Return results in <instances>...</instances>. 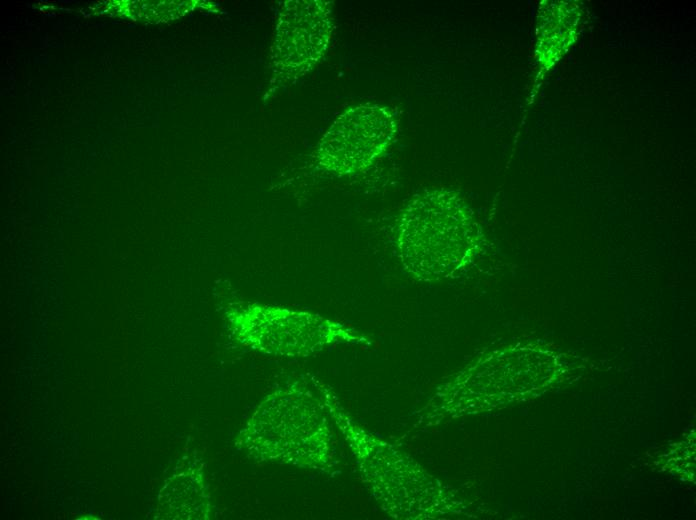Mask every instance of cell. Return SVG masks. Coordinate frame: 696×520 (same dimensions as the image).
<instances>
[{
	"label": "cell",
	"mask_w": 696,
	"mask_h": 520,
	"mask_svg": "<svg viewBox=\"0 0 696 520\" xmlns=\"http://www.w3.org/2000/svg\"><path fill=\"white\" fill-rule=\"evenodd\" d=\"M477 236L459 195L446 188L415 194L402 211L396 250L405 271L435 282L459 275L473 257Z\"/></svg>",
	"instance_id": "cell-1"
},
{
	"label": "cell",
	"mask_w": 696,
	"mask_h": 520,
	"mask_svg": "<svg viewBox=\"0 0 696 520\" xmlns=\"http://www.w3.org/2000/svg\"><path fill=\"white\" fill-rule=\"evenodd\" d=\"M329 429L303 381L279 384L259 403L235 445L253 460L321 469L329 460Z\"/></svg>",
	"instance_id": "cell-2"
},
{
	"label": "cell",
	"mask_w": 696,
	"mask_h": 520,
	"mask_svg": "<svg viewBox=\"0 0 696 520\" xmlns=\"http://www.w3.org/2000/svg\"><path fill=\"white\" fill-rule=\"evenodd\" d=\"M225 317L238 343L271 356L306 357L336 343H368L353 328L303 309L233 300Z\"/></svg>",
	"instance_id": "cell-3"
},
{
	"label": "cell",
	"mask_w": 696,
	"mask_h": 520,
	"mask_svg": "<svg viewBox=\"0 0 696 520\" xmlns=\"http://www.w3.org/2000/svg\"><path fill=\"white\" fill-rule=\"evenodd\" d=\"M396 133L397 121L387 108L376 104L349 108L321 138L316 164L340 176L363 172L387 150Z\"/></svg>",
	"instance_id": "cell-4"
},
{
	"label": "cell",
	"mask_w": 696,
	"mask_h": 520,
	"mask_svg": "<svg viewBox=\"0 0 696 520\" xmlns=\"http://www.w3.org/2000/svg\"><path fill=\"white\" fill-rule=\"evenodd\" d=\"M332 29L330 2H285L279 13L272 45L275 79L289 82L310 71L327 50Z\"/></svg>",
	"instance_id": "cell-5"
}]
</instances>
